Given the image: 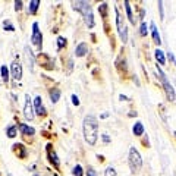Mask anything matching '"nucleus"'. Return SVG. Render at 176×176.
I'll return each mask as SVG.
<instances>
[{"label": "nucleus", "instance_id": "obj_1", "mask_svg": "<svg viewBox=\"0 0 176 176\" xmlns=\"http://www.w3.org/2000/svg\"><path fill=\"white\" fill-rule=\"evenodd\" d=\"M82 129H84V138L90 145H94L97 143V138H98V120L95 116L93 114H87L84 118V125H82Z\"/></svg>", "mask_w": 176, "mask_h": 176}, {"label": "nucleus", "instance_id": "obj_2", "mask_svg": "<svg viewBox=\"0 0 176 176\" xmlns=\"http://www.w3.org/2000/svg\"><path fill=\"white\" fill-rule=\"evenodd\" d=\"M73 9L78 10L79 13L84 16V21L88 28H93L94 27V15H93V10H91V6L88 2H73Z\"/></svg>", "mask_w": 176, "mask_h": 176}, {"label": "nucleus", "instance_id": "obj_3", "mask_svg": "<svg viewBox=\"0 0 176 176\" xmlns=\"http://www.w3.org/2000/svg\"><path fill=\"white\" fill-rule=\"evenodd\" d=\"M157 72H158V78H160V81H162V84H163V88H164V93H166V95H167V100H170V101H175V98H176V94H175V90H173V87L170 85V82L167 81V78H166V75H164V72L158 68V65H157Z\"/></svg>", "mask_w": 176, "mask_h": 176}, {"label": "nucleus", "instance_id": "obj_4", "mask_svg": "<svg viewBox=\"0 0 176 176\" xmlns=\"http://www.w3.org/2000/svg\"><path fill=\"white\" fill-rule=\"evenodd\" d=\"M129 166H131L132 172H138L143 166V158L135 147H131V150H129Z\"/></svg>", "mask_w": 176, "mask_h": 176}, {"label": "nucleus", "instance_id": "obj_5", "mask_svg": "<svg viewBox=\"0 0 176 176\" xmlns=\"http://www.w3.org/2000/svg\"><path fill=\"white\" fill-rule=\"evenodd\" d=\"M114 13H116V25H118V31H119V35H120V40L126 43L128 41V29L126 27L123 25V21H122V16H120L119 10L114 9Z\"/></svg>", "mask_w": 176, "mask_h": 176}, {"label": "nucleus", "instance_id": "obj_6", "mask_svg": "<svg viewBox=\"0 0 176 176\" xmlns=\"http://www.w3.org/2000/svg\"><path fill=\"white\" fill-rule=\"evenodd\" d=\"M31 41L37 48H41V44H43V34L38 29V24L34 22L33 24V35H31Z\"/></svg>", "mask_w": 176, "mask_h": 176}, {"label": "nucleus", "instance_id": "obj_7", "mask_svg": "<svg viewBox=\"0 0 176 176\" xmlns=\"http://www.w3.org/2000/svg\"><path fill=\"white\" fill-rule=\"evenodd\" d=\"M24 116L27 120H33L35 113H34V107L31 104V98H29V95L27 94L25 95V106H24Z\"/></svg>", "mask_w": 176, "mask_h": 176}, {"label": "nucleus", "instance_id": "obj_8", "mask_svg": "<svg viewBox=\"0 0 176 176\" xmlns=\"http://www.w3.org/2000/svg\"><path fill=\"white\" fill-rule=\"evenodd\" d=\"M12 78L19 81L21 78H22V65L18 62V60H15L12 63Z\"/></svg>", "mask_w": 176, "mask_h": 176}, {"label": "nucleus", "instance_id": "obj_9", "mask_svg": "<svg viewBox=\"0 0 176 176\" xmlns=\"http://www.w3.org/2000/svg\"><path fill=\"white\" fill-rule=\"evenodd\" d=\"M34 112L37 114H46V109H44L43 106V98L40 97V95H37L35 98H34Z\"/></svg>", "mask_w": 176, "mask_h": 176}, {"label": "nucleus", "instance_id": "obj_10", "mask_svg": "<svg viewBox=\"0 0 176 176\" xmlns=\"http://www.w3.org/2000/svg\"><path fill=\"white\" fill-rule=\"evenodd\" d=\"M25 57H27V62H28L29 71H34V65H35V57H34V53L31 52V48H29L28 46L25 47Z\"/></svg>", "mask_w": 176, "mask_h": 176}, {"label": "nucleus", "instance_id": "obj_11", "mask_svg": "<svg viewBox=\"0 0 176 176\" xmlns=\"http://www.w3.org/2000/svg\"><path fill=\"white\" fill-rule=\"evenodd\" d=\"M47 154H48L50 162L54 164V167H56V169H59V164H60V162H59V158H57V156H56V153H54V150L52 148V145H50V144L47 145Z\"/></svg>", "mask_w": 176, "mask_h": 176}, {"label": "nucleus", "instance_id": "obj_12", "mask_svg": "<svg viewBox=\"0 0 176 176\" xmlns=\"http://www.w3.org/2000/svg\"><path fill=\"white\" fill-rule=\"evenodd\" d=\"M18 128H19V131H21L22 135H34V133H35V129H34L33 126L27 125V123H19Z\"/></svg>", "mask_w": 176, "mask_h": 176}, {"label": "nucleus", "instance_id": "obj_13", "mask_svg": "<svg viewBox=\"0 0 176 176\" xmlns=\"http://www.w3.org/2000/svg\"><path fill=\"white\" fill-rule=\"evenodd\" d=\"M87 53H88V46H87L85 43H79L78 46H76V48H75V54H76V57L85 56Z\"/></svg>", "mask_w": 176, "mask_h": 176}, {"label": "nucleus", "instance_id": "obj_14", "mask_svg": "<svg viewBox=\"0 0 176 176\" xmlns=\"http://www.w3.org/2000/svg\"><path fill=\"white\" fill-rule=\"evenodd\" d=\"M150 28H151V34H153V40H154V43L160 44L162 43V38H160V34H158V29H157V27H156V24L151 22V24H150Z\"/></svg>", "mask_w": 176, "mask_h": 176}, {"label": "nucleus", "instance_id": "obj_15", "mask_svg": "<svg viewBox=\"0 0 176 176\" xmlns=\"http://www.w3.org/2000/svg\"><path fill=\"white\" fill-rule=\"evenodd\" d=\"M48 94H50V100H52L53 104L60 100V90H59V88H52Z\"/></svg>", "mask_w": 176, "mask_h": 176}, {"label": "nucleus", "instance_id": "obj_16", "mask_svg": "<svg viewBox=\"0 0 176 176\" xmlns=\"http://www.w3.org/2000/svg\"><path fill=\"white\" fill-rule=\"evenodd\" d=\"M132 132H133V135H137V137H141V135L144 133V125L141 123V122H137V123L133 125Z\"/></svg>", "mask_w": 176, "mask_h": 176}, {"label": "nucleus", "instance_id": "obj_17", "mask_svg": "<svg viewBox=\"0 0 176 176\" xmlns=\"http://www.w3.org/2000/svg\"><path fill=\"white\" fill-rule=\"evenodd\" d=\"M125 9H126V13H128V18L131 21V24H135V18H133V15H132V8H131L128 0H125Z\"/></svg>", "mask_w": 176, "mask_h": 176}, {"label": "nucleus", "instance_id": "obj_18", "mask_svg": "<svg viewBox=\"0 0 176 176\" xmlns=\"http://www.w3.org/2000/svg\"><path fill=\"white\" fill-rule=\"evenodd\" d=\"M38 6H40V2L38 0H33V2H29V6H28V13L34 15L35 12L38 10Z\"/></svg>", "mask_w": 176, "mask_h": 176}, {"label": "nucleus", "instance_id": "obj_19", "mask_svg": "<svg viewBox=\"0 0 176 176\" xmlns=\"http://www.w3.org/2000/svg\"><path fill=\"white\" fill-rule=\"evenodd\" d=\"M154 56H156V59H157V62L160 63V65H164L166 63V57H164V53L162 52V50H156L154 52Z\"/></svg>", "mask_w": 176, "mask_h": 176}, {"label": "nucleus", "instance_id": "obj_20", "mask_svg": "<svg viewBox=\"0 0 176 176\" xmlns=\"http://www.w3.org/2000/svg\"><path fill=\"white\" fill-rule=\"evenodd\" d=\"M13 147H15V150H16V153L19 151L18 157L25 158V156H27V151H25V147H24V145H22V144H15Z\"/></svg>", "mask_w": 176, "mask_h": 176}, {"label": "nucleus", "instance_id": "obj_21", "mask_svg": "<svg viewBox=\"0 0 176 176\" xmlns=\"http://www.w3.org/2000/svg\"><path fill=\"white\" fill-rule=\"evenodd\" d=\"M6 135L9 137V138H13L16 137V125H10L6 128Z\"/></svg>", "mask_w": 176, "mask_h": 176}, {"label": "nucleus", "instance_id": "obj_22", "mask_svg": "<svg viewBox=\"0 0 176 176\" xmlns=\"http://www.w3.org/2000/svg\"><path fill=\"white\" fill-rule=\"evenodd\" d=\"M0 73H2V78H3V81H9V71H8V68L3 65V66L0 68Z\"/></svg>", "mask_w": 176, "mask_h": 176}, {"label": "nucleus", "instance_id": "obj_23", "mask_svg": "<svg viewBox=\"0 0 176 176\" xmlns=\"http://www.w3.org/2000/svg\"><path fill=\"white\" fill-rule=\"evenodd\" d=\"M104 176H118L116 175V170H114L112 166H109L107 169L104 170Z\"/></svg>", "mask_w": 176, "mask_h": 176}, {"label": "nucleus", "instance_id": "obj_24", "mask_svg": "<svg viewBox=\"0 0 176 176\" xmlns=\"http://www.w3.org/2000/svg\"><path fill=\"white\" fill-rule=\"evenodd\" d=\"M72 173H73V176H82V167L79 166V164H76V166L73 167Z\"/></svg>", "mask_w": 176, "mask_h": 176}, {"label": "nucleus", "instance_id": "obj_25", "mask_svg": "<svg viewBox=\"0 0 176 176\" xmlns=\"http://www.w3.org/2000/svg\"><path fill=\"white\" fill-rule=\"evenodd\" d=\"M65 46H66V38H65V37H59V38H57V47L63 48Z\"/></svg>", "mask_w": 176, "mask_h": 176}, {"label": "nucleus", "instance_id": "obj_26", "mask_svg": "<svg viewBox=\"0 0 176 176\" xmlns=\"http://www.w3.org/2000/svg\"><path fill=\"white\" fill-rule=\"evenodd\" d=\"M147 33H148L147 24H145V22H143V24H141V28H139V34H141L143 37H145V35H147Z\"/></svg>", "mask_w": 176, "mask_h": 176}, {"label": "nucleus", "instance_id": "obj_27", "mask_svg": "<svg viewBox=\"0 0 176 176\" xmlns=\"http://www.w3.org/2000/svg\"><path fill=\"white\" fill-rule=\"evenodd\" d=\"M3 27H5V29H8V31H13V25L10 24L9 21H5V22H3Z\"/></svg>", "mask_w": 176, "mask_h": 176}, {"label": "nucleus", "instance_id": "obj_28", "mask_svg": "<svg viewBox=\"0 0 176 176\" xmlns=\"http://www.w3.org/2000/svg\"><path fill=\"white\" fill-rule=\"evenodd\" d=\"M98 10H100L101 15H103V16L106 18V12H107V5H106V3H103V5H101L100 8H98Z\"/></svg>", "mask_w": 176, "mask_h": 176}, {"label": "nucleus", "instance_id": "obj_29", "mask_svg": "<svg viewBox=\"0 0 176 176\" xmlns=\"http://www.w3.org/2000/svg\"><path fill=\"white\" fill-rule=\"evenodd\" d=\"M22 5H24V3H22L21 0H16V2H15V10H16V12H19V10L22 9Z\"/></svg>", "mask_w": 176, "mask_h": 176}, {"label": "nucleus", "instance_id": "obj_30", "mask_svg": "<svg viewBox=\"0 0 176 176\" xmlns=\"http://www.w3.org/2000/svg\"><path fill=\"white\" fill-rule=\"evenodd\" d=\"M87 176H97V173H95V170L93 169V167H88V170H87Z\"/></svg>", "mask_w": 176, "mask_h": 176}, {"label": "nucleus", "instance_id": "obj_31", "mask_svg": "<svg viewBox=\"0 0 176 176\" xmlns=\"http://www.w3.org/2000/svg\"><path fill=\"white\" fill-rule=\"evenodd\" d=\"M72 103H73V104L75 106H79V98H78V95H72Z\"/></svg>", "mask_w": 176, "mask_h": 176}, {"label": "nucleus", "instance_id": "obj_32", "mask_svg": "<svg viewBox=\"0 0 176 176\" xmlns=\"http://www.w3.org/2000/svg\"><path fill=\"white\" fill-rule=\"evenodd\" d=\"M158 10H160V18L163 19L164 13H163V3H162V2H158Z\"/></svg>", "mask_w": 176, "mask_h": 176}, {"label": "nucleus", "instance_id": "obj_33", "mask_svg": "<svg viewBox=\"0 0 176 176\" xmlns=\"http://www.w3.org/2000/svg\"><path fill=\"white\" fill-rule=\"evenodd\" d=\"M103 141H104V143H110V138L107 135H103Z\"/></svg>", "mask_w": 176, "mask_h": 176}, {"label": "nucleus", "instance_id": "obj_34", "mask_svg": "<svg viewBox=\"0 0 176 176\" xmlns=\"http://www.w3.org/2000/svg\"><path fill=\"white\" fill-rule=\"evenodd\" d=\"M119 98H120V100H122V101L128 100V97H126V95H123V94H120V95H119Z\"/></svg>", "mask_w": 176, "mask_h": 176}, {"label": "nucleus", "instance_id": "obj_35", "mask_svg": "<svg viewBox=\"0 0 176 176\" xmlns=\"http://www.w3.org/2000/svg\"><path fill=\"white\" fill-rule=\"evenodd\" d=\"M34 176H38V175H34Z\"/></svg>", "mask_w": 176, "mask_h": 176}, {"label": "nucleus", "instance_id": "obj_36", "mask_svg": "<svg viewBox=\"0 0 176 176\" xmlns=\"http://www.w3.org/2000/svg\"><path fill=\"white\" fill-rule=\"evenodd\" d=\"M53 176H56V175H53Z\"/></svg>", "mask_w": 176, "mask_h": 176}]
</instances>
